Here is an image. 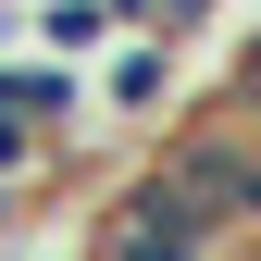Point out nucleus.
<instances>
[{
	"label": "nucleus",
	"instance_id": "1",
	"mask_svg": "<svg viewBox=\"0 0 261 261\" xmlns=\"http://www.w3.org/2000/svg\"><path fill=\"white\" fill-rule=\"evenodd\" d=\"M100 112H124V124L174 112V38H149V25H124V38L100 50Z\"/></svg>",
	"mask_w": 261,
	"mask_h": 261
},
{
	"label": "nucleus",
	"instance_id": "7",
	"mask_svg": "<svg viewBox=\"0 0 261 261\" xmlns=\"http://www.w3.org/2000/svg\"><path fill=\"white\" fill-rule=\"evenodd\" d=\"M13 261H50V249H13Z\"/></svg>",
	"mask_w": 261,
	"mask_h": 261
},
{
	"label": "nucleus",
	"instance_id": "2",
	"mask_svg": "<svg viewBox=\"0 0 261 261\" xmlns=\"http://www.w3.org/2000/svg\"><path fill=\"white\" fill-rule=\"evenodd\" d=\"M112 38H124V13H112V0H38V50L87 62V50H112Z\"/></svg>",
	"mask_w": 261,
	"mask_h": 261
},
{
	"label": "nucleus",
	"instance_id": "4",
	"mask_svg": "<svg viewBox=\"0 0 261 261\" xmlns=\"http://www.w3.org/2000/svg\"><path fill=\"white\" fill-rule=\"evenodd\" d=\"M212 13H224V0H149V38H174V50H187V38H199Z\"/></svg>",
	"mask_w": 261,
	"mask_h": 261
},
{
	"label": "nucleus",
	"instance_id": "5",
	"mask_svg": "<svg viewBox=\"0 0 261 261\" xmlns=\"http://www.w3.org/2000/svg\"><path fill=\"white\" fill-rule=\"evenodd\" d=\"M25 199H38V174H0V224H25Z\"/></svg>",
	"mask_w": 261,
	"mask_h": 261
},
{
	"label": "nucleus",
	"instance_id": "3",
	"mask_svg": "<svg viewBox=\"0 0 261 261\" xmlns=\"http://www.w3.org/2000/svg\"><path fill=\"white\" fill-rule=\"evenodd\" d=\"M224 100H237V112H261V25L224 50Z\"/></svg>",
	"mask_w": 261,
	"mask_h": 261
},
{
	"label": "nucleus",
	"instance_id": "6",
	"mask_svg": "<svg viewBox=\"0 0 261 261\" xmlns=\"http://www.w3.org/2000/svg\"><path fill=\"white\" fill-rule=\"evenodd\" d=\"M0 38H13V0H0Z\"/></svg>",
	"mask_w": 261,
	"mask_h": 261
}]
</instances>
